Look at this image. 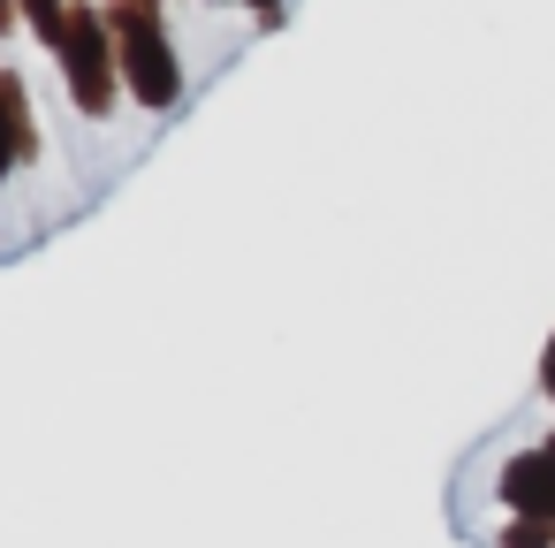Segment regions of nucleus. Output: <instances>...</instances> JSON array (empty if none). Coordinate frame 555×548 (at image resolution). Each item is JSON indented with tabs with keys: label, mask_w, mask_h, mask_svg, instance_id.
<instances>
[{
	"label": "nucleus",
	"mask_w": 555,
	"mask_h": 548,
	"mask_svg": "<svg viewBox=\"0 0 555 548\" xmlns=\"http://www.w3.org/2000/svg\"><path fill=\"white\" fill-rule=\"evenodd\" d=\"M509 495H517L525 510H547V518H555V464H540V457L509 464Z\"/></svg>",
	"instance_id": "1"
}]
</instances>
